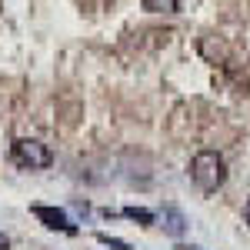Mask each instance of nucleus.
Here are the masks:
<instances>
[{"instance_id":"nucleus-1","label":"nucleus","mask_w":250,"mask_h":250,"mask_svg":"<svg viewBox=\"0 0 250 250\" xmlns=\"http://www.w3.org/2000/svg\"><path fill=\"white\" fill-rule=\"evenodd\" d=\"M190 180L197 184V190H204V193H213L217 187H224V180H227V164H224V157L217 154V150H200V154H193Z\"/></svg>"},{"instance_id":"nucleus-2","label":"nucleus","mask_w":250,"mask_h":250,"mask_svg":"<svg viewBox=\"0 0 250 250\" xmlns=\"http://www.w3.org/2000/svg\"><path fill=\"white\" fill-rule=\"evenodd\" d=\"M10 160L17 167H23V170H43V167L54 164V154H50L47 144L30 140V137H20V140H14V147H10Z\"/></svg>"},{"instance_id":"nucleus-3","label":"nucleus","mask_w":250,"mask_h":250,"mask_svg":"<svg viewBox=\"0 0 250 250\" xmlns=\"http://www.w3.org/2000/svg\"><path fill=\"white\" fill-rule=\"evenodd\" d=\"M30 213L37 217L43 227H50V230H63V233H77V224H70V217L57 207H43V204H34Z\"/></svg>"},{"instance_id":"nucleus-4","label":"nucleus","mask_w":250,"mask_h":250,"mask_svg":"<svg viewBox=\"0 0 250 250\" xmlns=\"http://www.w3.org/2000/svg\"><path fill=\"white\" fill-rule=\"evenodd\" d=\"M164 230L170 233V237H180V233L187 230V220H184V213L173 210V207H164Z\"/></svg>"},{"instance_id":"nucleus-5","label":"nucleus","mask_w":250,"mask_h":250,"mask_svg":"<svg viewBox=\"0 0 250 250\" xmlns=\"http://www.w3.org/2000/svg\"><path fill=\"white\" fill-rule=\"evenodd\" d=\"M144 3V10H150V14H173L177 7H180V0H140Z\"/></svg>"},{"instance_id":"nucleus-6","label":"nucleus","mask_w":250,"mask_h":250,"mask_svg":"<svg viewBox=\"0 0 250 250\" xmlns=\"http://www.w3.org/2000/svg\"><path fill=\"white\" fill-rule=\"evenodd\" d=\"M124 217H130V220H137V224H154V213L144 210V207H124Z\"/></svg>"},{"instance_id":"nucleus-7","label":"nucleus","mask_w":250,"mask_h":250,"mask_svg":"<svg viewBox=\"0 0 250 250\" xmlns=\"http://www.w3.org/2000/svg\"><path fill=\"white\" fill-rule=\"evenodd\" d=\"M97 240H100V244H107V247H114V250H130L124 240H117V237H110V233H97Z\"/></svg>"},{"instance_id":"nucleus-8","label":"nucleus","mask_w":250,"mask_h":250,"mask_svg":"<svg viewBox=\"0 0 250 250\" xmlns=\"http://www.w3.org/2000/svg\"><path fill=\"white\" fill-rule=\"evenodd\" d=\"M244 220H247V224H250V200H247V204H244Z\"/></svg>"},{"instance_id":"nucleus-9","label":"nucleus","mask_w":250,"mask_h":250,"mask_svg":"<svg viewBox=\"0 0 250 250\" xmlns=\"http://www.w3.org/2000/svg\"><path fill=\"white\" fill-rule=\"evenodd\" d=\"M7 247H10V240H7V237L0 233V250H7Z\"/></svg>"},{"instance_id":"nucleus-10","label":"nucleus","mask_w":250,"mask_h":250,"mask_svg":"<svg viewBox=\"0 0 250 250\" xmlns=\"http://www.w3.org/2000/svg\"><path fill=\"white\" fill-rule=\"evenodd\" d=\"M177 250H200V247H193V244H180Z\"/></svg>"}]
</instances>
